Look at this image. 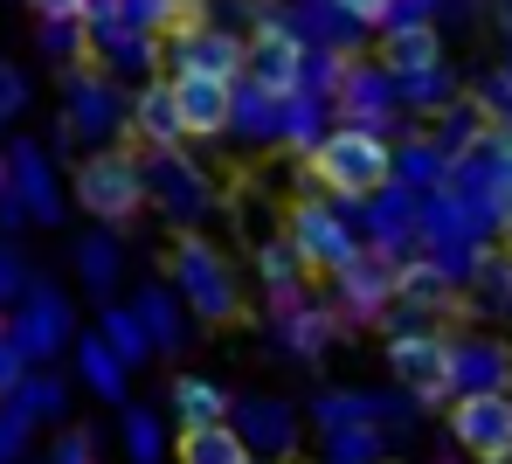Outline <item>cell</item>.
<instances>
[{
  "label": "cell",
  "instance_id": "cell-2",
  "mask_svg": "<svg viewBox=\"0 0 512 464\" xmlns=\"http://www.w3.org/2000/svg\"><path fill=\"white\" fill-rule=\"evenodd\" d=\"M167 271H173V284H180V298L194 305V319L229 326V319L243 312V298H236V271H229V257H222L208 236L180 229L173 250H167Z\"/></svg>",
  "mask_w": 512,
  "mask_h": 464
},
{
  "label": "cell",
  "instance_id": "cell-10",
  "mask_svg": "<svg viewBox=\"0 0 512 464\" xmlns=\"http://www.w3.org/2000/svg\"><path fill=\"white\" fill-rule=\"evenodd\" d=\"M236 91H243V84H222V77H173V104H180L187 139H222V132H236Z\"/></svg>",
  "mask_w": 512,
  "mask_h": 464
},
{
  "label": "cell",
  "instance_id": "cell-33",
  "mask_svg": "<svg viewBox=\"0 0 512 464\" xmlns=\"http://www.w3.org/2000/svg\"><path fill=\"white\" fill-rule=\"evenodd\" d=\"M139 319H146V333H153V347H180V312H173L167 291H139V305H132Z\"/></svg>",
  "mask_w": 512,
  "mask_h": 464
},
{
  "label": "cell",
  "instance_id": "cell-9",
  "mask_svg": "<svg viewBox=\"0 0 512 464\" xmlns=\"http://www.w3.org/2000/svg\"><path fill=\"white\" fill-rule=\"evenodd\" d=\"M333 104H340V125L381 132V125L402 111V91H395V77H388L381 63H353V56H346V77H340V91H333Z\"/></svg>",
  "mask_w": 512,
  "mask_h": 464
},
{
  "label": "cell",
  "instance_id": "cell-39",
  "mask_svg": "<svg viewBox=\"0 0 512 464\" xmlns=\"http://www.w3.org/2000/svg\"><path fill=\"white\" fill-rule=\"evenodd\" d=\"M471 278L485 284V298H492V305H506V312H512V257H485Z\"/></svg>",
  "mask_w": 512,
  "mask_h": 464
},
{
  "label": "cell",
  "instance_id": "cell-14",
  "mask_svg": "<svg viewBox=\"0 0 512 464\" xmlns=\"http://www.w3.org/2000/svg\"><path fill=\"white\" fill-rule=\"evenodd\" d=\"M374 63H381L388 77H423V70H443V35H436V21H395V28L381 35Z\"/></svg>",
  "mask_w": 512,
  "mask_h": 464
},
{
  "label": "cell",
  "instance_id": "cell-46",
  "mask_svg": "<svg viewBox=\"0 0 512 464\" xmlns=\"http://www.w3.org/2000/svg\"><path fill=\"white\" fill-rule=\"evenodd\" d=\"M0 181H7V167H0Z\"/></svg>",
  "mask_w": 512,
  "mask_h": 464
},
{
  "label": "cell",
  "instance_id": "cell-20",
  "mask_svg": "<svg viewBox=\"0 0 512 464\" xmlns=\"http://www.w3.org/2000/svg\"><path fill=\"white\" fill-rule=\"evenodd\" d=\"M512 381V354L499 340H457V388L464 395H485V388H506Z\"/></svg>",
  "mask_w": 512,
  "mask_h": 464
},
{
  "label": "cell",
  "instance_id": "cell-31",
  "mask_svg": "<svg viewBox=\"0 0 512 464\" xmlns=\"http://www.w3.org/2000/svg\"><path fill=\"white\" fill-rule=\"evenodd\" d=\"M14 409H21L28 423H49V416H63V381H56V374H28V381L14 388Z\"/></svg>",
  "mask_w": 512,
  "mask_h": 464
},
{
  "label": "cell",
  "instance_id": "cell-12",
  "mask_svg": "<svg viewBox=\"0 0 512 464\" xmlns=\"http://www.w3.org/2000/svg\"><path fill=\"white\" fill-rule=\"evenodd\" d=\"M14 347L28 354V361H49L63 340H70V305H63V291H49V284H35L28 298H21V312H14Z\"/></svg>",
  "mask_w": 512,
  "mask_h": 464
},
{
  "label": "cell",
  "instance_id": "cell-7",
  "mask_svg": "<svg viewBox=\"0 0 512 464\" xmlns=\"http://www.w3.org/2000/svg\"><path fill=\"white\" fill-rule=\"evenodd\" d=\"M450 437L471 464H512V395L506 388L457 395L450 402Z\"/></svg>",
  "mask_w": 512,
  "mask_h": 464
},
{
  "label": "cell",
  "instance_id": "cell-16",
  "mask_svg": "<svg viewBox=\"0 0 512 464\" xmlns=\"http://www.w3.org/2000/svg\"><path fill=\"white\" fill-rule=\"evenodd\" d=\"M7 181H14V201L35 215V222H63V194H56V174H49V153L42 146H14L7 153Z\"/></svg>",
  "mask_w": 512,
  "mask_h": 464
},
{
  "label": "cell",
  "instance_id": "cell-38",
  "mask_svg": "<svg viewBox=\"0 0 512 464\" xmlns=\"http://www.w3.org/2000/svg\"><path fill=\"white\" fill-rule=\"evenodd\" d=\"M28 430H35V423H28L14 402H0V464H14L21 451H28Z\"/></svg>",
  "mask_w": 512,
  "mask_h": 464
},
{
  "label": "cell",
  "instance_id": "cell-44",
  "mask_svg": "<svg viewBox=\"0 0 512 464\" xmlns=\"http://www.w3.org/2000/svg\"><path fill=\"white\" fill-rule=\"evenodd\" d=\"M21 104H28V84H21V70H7V63H0V118H14Z\"/></svg>",
  "mask_w": 512,
  "mask_h": 464
},
{
  "label": "cell",
  "instance_id": "cell-18",
  "mask_svg": "<svg viewBox=\"0 0 512 464\" xmlns=\"http://www.w3.org/2000/svg\"><path fill=\"white\" fill-rule=\"evenodd\" d=\"M111 125H118V91H111V77L77 70V77H70V111H63V132H70V139H104Z\"/></svg>",
  "mask_w": 512,
  "mask_h": 464
},
{
  "label": "cell",
  "instance_id": "cell-42",
  "mask_svg": "<svg viewBox=\"0 0 512 464\" xmlns=\"http://www.w3.org/2000/svg\"><path fill=\"white\" fill-rule=\"evenodd\" d=\"M49 464H97V437H90V430L56 437V458H49Z\"/></svg>",
  "mask_w": 512,
  "mask_h": 464
},
{
  "label": "cell",
  "instance_id": "cell-41",
  "mask_svg": "<svg viewBox=\"0 0 512 464\" xmlns=\"http://www.w3.org/2000/svg\"><path fill=\"white\" fill-rule=\"evenodd\" d=\"M21 381H28V354H21V347H14V333L0 326V395L14 402V388H21Z\"/></svg>",
  "mask_w": 512,
  "mask_h": 464
},
{
  "label": "cell",
  "instance_id": "cell-6",
  "mask_svg": "<svg viewBox=\"0 0 512 464\" xmlns=\"http://www.w3.org/2000/svg\"><path fill=\"white\" fill-rule=\"evenodd\" d=\"M305 56H312V42L291 28V21H277V14H263L250 35V63H243V84L270 97H298L305 91Z\"/></svg>",
  "mask_w": 512,
  "mask_h": 464
},
{
  "label": "cell",
  "instance_id": "cell-15",
  "mask_svg": "<svg viewBox=\"0 0 512 464\" xmlns=\"http://www.w3.org/2000/svg\"><path fill=\"white\" fill-rule=\"evenodd\" d=\"M125 118H132V132H139L153 153H173V146L187 139L180 104H173V77H146V84H139V97L125 104Z\"/></svg>",
  "mask_w": 512,
  "mask_h": 464
},
{
  "label": "cell",
  "instance_id": "cell-19",
  "mask_svg": "<svg viewBox=\"0 0 512 464\" xmlns=\"http://www.w3.org/2000/svg\"><path fill=\"white\" fill-rule=\"evenodd\" d=\"M173 464H256V458H250V437L236 423H215V430H180Z\"/></svg>",
  "mask_w": 512,
  "mask_h": 464
},
{
  "label": "cell",
  "instance_id": "cell-4",
  "mask_svg": "<svg viewBox=\"0 0 512 464\" xmlns=\"http://www.w3.org/2000/svg\"><path fill=\"white\" fill-rule=\"evenodd\" d=\"M291 250L305 257V271L312 278H340L346 264L367 250L360 236H353V222L340 215V201L333 194H305V201H291Z\"/></svg>",
  "mask_w": 512,
  "mask_h": 464
},
{
  "label": "cell",
  "instance_id": "cell-40",
  "mask_svg": "<svg viewBox=\"0 0 512 464\" xmlns=\"http://www.w3.org/2000/svg\"><path fill=\"white\" fill-rule=\"evenodd\" d=\"M333 7H340V14L353 21V28H388L402 0H333Z\"/></svg>",
  "mask_w": 512,
  "mask_h": 464
},
{
  "label": "cell",
  "instance_id": "cell-13",
  "mask_svg": "<svg viewBox=\"0 0 512 464\" xmlns=\"http://www.w3.org/2000/svg\"><path fill=\"white\" fill-rule=\"evenodd\" d=\"M395 278H402V264H395L388 250H360L333 284H340V305H346V312H353V319H367V312H381V305L395 298Z\"/></svg>",
  "mask_w": 512,
  "mask_h": 464
},
{
  "label": "cell",
  "instance_id": "cell-8",
  "mask_svg": "<svg viewBox=\"0 0 512 464\" xmlns=\"http://www.w3.org/2000/svg\"><path fill=\"white\" fill-rule=\"evenodd\" d=\"M243 63H250V35L208 21L194 35H173V77H222V84H243Z\"/></svg>",
  "mask_w": 512,
  "mask_h": 464
},
{
  "label": "cell",
  "instance_id": "cell-26",
  "mask_svg": "<svg viewBox=\"0 0 512 464\" xmlns=\"http://www.w3.org/2000/svg\"><path fill=\"white\" fill-rule=\"evenodd\" d=\"M236 132H243V139H263V146H270V139L284 146V97L243 84V91H236Z\"/></svg>",
  "mask_w": 512,
  "mask_h": 464
},
{
  "label": "cell",
  "instance_id": "cell-45",
  "mask_svg": "<svg viewBox=\"0 0 512 464\" xmlns=\"http://www.w3.org/2000/svg\"><path fill=\"white\" fill-rule=\"evenodd\" d=\"M42 21H84V0H28Z\"/></svg>",
  "mask_w": 512,
  "mask_h": 464
},
{
  "label": "cell",
  "instance_id": "cell-27",
  "mask_svg": "<svg viewBox=\"0 0 512 464\" xmlns=\"http://www.w3.org/2000/svg\"><path fill=\"white\" fill-rule=\"evenodd\" d=\"M395 181L402 187H450V160H443V146L436 139H409L402 153H395Z\"/></svg>",
  "mask_w": 512,
  "mask_h": 464
},
{
  "label": "cell",
  "instance_id": "cell-34",
  "mask_svg": "<svg viewBox=\"0 0 512 464\" xmlns=\"http://www.w3.org/2000/svg\"><path fill=\"white\" fill-rule=\"evenodd\" d=\"M42 49H49V63H84L90 28L84 21H42Z\"/></svg>",
  "mask_w": 512,
  "mask_h": 464
},
{
  "label": "cell",
  "instance_id": "cell-35",
  "mask_svg": "<svg viewBox=\"0 0 512 464\" xmlns=\"http://www.w3.org/2000/svg\"><path fill=\"white\" fill-rule=\"evenodd\" d=\"M160 437H167V430H160L153 409H132V416H125V458L132 464H160Z\"/></svg>",
  "mask_w": 512,
  "mask_h": 464
},
{
  "label": "cell",
  "instance_id": "cell-43",
  "mask_svg": "<svg viewBox=\"0 0 512 464\" xmlns=\"http://www.w3.org/2000/svg\"><path fill=\"white\" fill-rule=\"evenodd\" d=\"M7 298H28V264L14 257V250H0V305Z\"/></svg>",
  "mask_w": 512,
  "mask_h": 464
},
{
  "label": "cell",
  "instance_id": "cell-3",
  "mask_svg": "<svg viewBox=\"0 0 512 464\" xmlns=\"http://www.w3.org/2000/svg\"><path fill=\"white\" fill-rule=\"evenodd\" d=\"M146 201H153L146 160H132V153H118V146L84 153V167H77V208H84V215H97L104 229H125Z\"/></svg>",
  "mask_w": 512,
  "mask_h": 464
},
{
  "label": "cell",
  "instance_id": "cell-23",
  "mask_svg": "<svg viewBox=\"0 0 512 464\" xmlns=\"http://www.w3.org/2000/svg\"><path fill=\"white\" fill-rule=\"evenodd\" d=\"M236 430H243L250 444H270L277 458L298 444V416H291L284 402H236Z\"/></svg>",
  "mask_w": 512,
  "mask_h": 464
},
{
  "label": "cell",
  "instance_id": "cell-37",
  "mask_svg": "<svg viewBox=\"0 0 512 464\" xmlns=\"http://www.w3.org/2000/svg\"><path fill=\"white\" fill-rule=\"evenodd\" d=\"M125 7V28H139V35H173V7L180 0H118Z\"/></svg>",
  "mask_w": 512,
  "mask_h": 464
},
{
  "label": "cell",
  "instance_id": "cell-24",
  "mask_svg": "<svg viewBox=\"0 0 512 464\" xmlns=\"http://www.w3.org/2000/svg\"><path fill=\"white\" fill-rule=\"evenodd\" d=\"M326 97H312V91H298V97H284V146L298 153V160H312L319 146H326Z\"/></svg>",
  "mask_w": 512,
  "mask_h": 464
},
{
  "label": "cell",
  "instance_id": "cell-5",
  "mask_svg": "<svg viewBox=\"0 0 512 464\" xmlns=\"http://www.w3.org/2000/svg\"><path fill=\"white\" fill-rule=\"evenodd\" d=\"M388 374H395L416 402H443V395L457 388V340L436 333V326L395 333V340H388Z\"/></svg>",
  "mask_w": 512,
  "mask_h": 464
},
{
  "label": "cell",
  "instance_id": "cell-1",
  "mask_svg": "<svg viewBox=\"0 0 512 464\" xmlns=\"http://www.w3.org/2000/svg\"><path fill=\"white\" fill-rule=\"evenodd\" d=\"M305 167H312L319 194H333V201H374V194L395 187V146H388V132L333 125L326 146H319Z\"/></svg>",
  "mask_w": 512,
  "mask_h": 464
},
{
  "label": "cell",
  "instance_id": "cell-22",
  "mask_svg": "<svg viewBox=\"0 0 512 464\" xmlns=\"http://www.w3.org/2000/svg\"><path fill=\"white\" fill-rule=\"evenodd\" d=\"M450 291H457V271L450 264H402V278H395V305H416V312H436V305H450Z\"/></svg>",
  "mask_w": 512,
  "mask_h": 464
},
{
  "label": "cell",
  "instance_id": "cell-25",
  "mask_svg": "<svg viewBox=\"0 0 512 464\" xmlns=\"http://www.w3.org/2000/svg\"><path fill=\"white\" fill-rule=\"evenodd\" d=\"M97 340H104V347H111L125 368H139V361L153 354V333H146V319H139L132 305H111V312L97 319Z\"/></svg>",
  "mask_w": 512,
  "mask_h": 464
},
{
  "label": "cell",
  "instance_id": "cell-30",
  "mask_svg": "<svg viewBox=\"0 0 512 464\" xmlns=\"http://www.w3.org/2000/svg\"><path fill=\"white\" fill-rule=\"evenodd\" d=\"M395 91L409 111H450L457 104V84H450V70H423V77H395Z\"/></svg>",
  "mask_w": 512,
  "mask_h": 464
},
{
  "label": "cell",
  "instance_id": "cell-11",
  "mask_svg": "<svg viewBox=\"0 0 512 464\" xmlns=\"http://www.w3.org/2000/svg\"><path fill=\"white\" fill-rule=\"evenodd\" d=\"M146 187H153V201H160L167 215H180V222L208 215V201H215L208 174H201L187 153H153V160H146Z\"/></svg>",
  "mask_w": 512,
  "mask_h": 464
},
{
  "label": "cell",
  "instance_id": "cell-21",
  "mask_svg": "<svg viewBox=\"0 0 512 464\" xmlns=\"http://www.w3.org/2000/svg\"><path fill=\"white\" fill-rule=\"evenodd\" d=\"M256 278L270 284V298L291 312V305H298V284L312 278V271H305V257L291 250V236H270V243H256Z\"/></svg>",
  "mask_w": 512,
  "mask_h": 464
},
{
  "label": "cell",
  "instance_id": "cell-29",
  "mask_svg": "<svg viewBox=\"0 0 512 464\" xmlns=\"http://www.w3.org/2000/svg\"><path fill=\"white\" fill-rule=\"evenodd\" d=\"M90 49L104 56V70H153V56H160V35H139V28H111V35H97Z\"/></svg>",
  "mask_w": 512,
  "mask_h": 464
},
{
  "label": "cell",
  "instance_id": "cell-28",
  "mask_svg": "<svg viewBox=\"0 0 512 464\" xmlns=\"http://www.w3.org/2000/svg\"><path fill=\"white\" fill-rule=\"evenodd\" d=\"M77 368H84L90 395H104V402H118V395H125V374H132L118 354H111V347H104V340H97V333H90V340H77Z\"/></svg>",
  "mask_w": 512,
  "mask_h": 464
},
{
  "label": "cell",
  "instance_id": "cell-32",
  "mask_svg": "<svg viewBox=\"0 0 512 464\" xmlns=\"http://www.w3.org/2000/svg\"><path fill=\"white\" fill-rule=\"evenodd\" d=\"M333 333H340L333 312H298V305H291V319H284V347H291V354H319Z\"/></svg>",
  "mask_w": 512,
  "mask_h": 464
},
{
  "label": "cell",
  "instance_id": "cell-36",
  "mask_svg": "<svg viewBox=\"0 0 512 464\" xmlns=\"http://www.w3.org/2000/svg\"><path fill=\"white\" fill-rule=\"evenodd\" d=\"M77 264H84L90 291H104V284L118 278V243H111V236H84V243H77Z\"/></svg>",
  "mask_w": 512,
  "mask_h": 464
},
{
  "label": "cell",
  "instance_id": "cell-17",
  "mask_svg": "<svg viewBox=\"0 0 512 464\" xmlns=\"http://www.w3.org/2000/svg\"><path fill=\"white\" fill-rule=\"evenodd\" d=\"M173 402V423L180 430H215V423H236V402H229V388L222 381H208V374H180L167 388Z\"/></svg>",
  "mask_w": 512,
  "mask_h": 464
}]
</instances>
